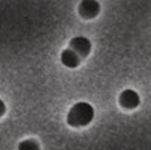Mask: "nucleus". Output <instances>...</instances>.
I'll use <instances>...</instances> for the list:
<instances>
[{"label":"nucleus","mask_w":151,"mask_h":150,"mask_svg":"<svg viewBox=\"0 0 151 150\" xmlns=\"http://www.w3.org/2000/svg\"><path fill=\"white\" fill-rule=\"evenodd\" d=\"M121 106L127 109H133L138 106L140 103L139 96L133 90L127 89L121 93L119 96Z\"/></svg>","instance_id":"obj_3"},{"label":"nucleus","mask_w":151,"mask_h":150,"mask_svg":"<svg viewBox=\"0 0 151 150\" xmlns=\"http://www.w3.org/2000/svg\"><path fill=\"white\" fill-rule=\"evenodd\" d=\"M61 61L66 67L75 68L79 64V57L72 49L64 50L61 54Z\"/></svg>","instance_id":"obj_5"},{"label":"nucleus","mask_w":151,"mask_h":150,"mask_svg":"<svg viewBox=\"0 0 151 150\" xmlns=\"http://www.w3.org/2000/svg\"><path fill=\"white\" fill-rule=\"evenodd\" d=\"M94 116V109L89 103L79 102L76 103L69 111L67 123L73 127L86 126L92 121Z\"/></svg>","instance_id":"obj_1"},{"label":"nucleus","mask_w":151,"mask_h":150,"mask_svg":"<svg viewBox=\"0 0 151 150\" xmlns=\"http://www.w3.org/2000/svg\"><path fill=\"white\" fill-rule=\"evenodd\" d=\"M5 110H6V107H5V103L2 100H0V117L5 114Z\"/></svg>","instance_id":"obj_7"},{"label":"nucleus","mask_w":151,"mask_h":150,"mask_svg":"<svg viewBox=\"0 0 151 150\" xmlns=\"http://www.w3.org/2000/svg\"><path fill=\"white\" fill-rule=\"evenodd\" d=\"M70 46L76 55L86 57L89 55L91 49V44L87 38L84 36H77L70 41Z\"/></svg>","instance_id":"obj_2"},{"label":"nucleus","mask_w":151,"mask_h":150,"mask_svg":"<svg viewBox=\"0 0 151 150\" xmlns=\"http://www.w3.org/2000/svg\"><path fill=\"white\" fill-rule=\"evenodd\" d=\"M100 5L96 1H84L80 4L79 12L85 18H91L99 13Z\"/></svg>","instance_id":"obj_4"},{"label":"nucleus","mask_w":151,"mask_h":150,"mask_svg":"<svg viewBox=\"0 0 151 150\" xmlns=\"http://www.w3.org/2000/svg\"><path fill=\"white\" fill-rule=\"evenodd\" d=\"M18 150H40V146L35 140H27L19 144Z\"/></svg>","instance_id":"obj_6"}]
</instances>
